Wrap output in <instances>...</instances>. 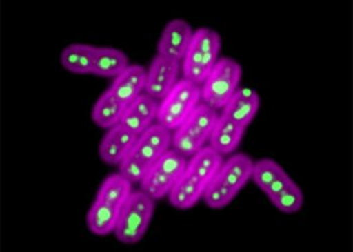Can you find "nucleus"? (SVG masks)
Masks as SVG:
<instances>
[{"label":"nucleus","instance_id":"2","mask_svg":"<svg viewBox=\"0 0 353 252\" xmlns=\"http://www.w3.org/2000/svg\"><path fill=\"white\" fill-rule=\"evenodd\" d=\"M130 193L132 182L121 174H113L106 178L87 214L89 230L98 236L108 235L114 231L119 215Z\"/></svg>","mask_w":353,"mask_h":252},{"label":"nucleus","instance_id":"9","mask_svg":"<svg viewBox=\"0 0 353 252\" xmlns=\"http://www.w3.org/2000/svg\"><path fill=\"white\" fill-rule=\"evenodd\" d=\"M201 88L189 80L176 82L169 94L163 99L158 112L159 125L167 129H176L199 105Z\"/></svg>","mask_w":353,"mask_h":252},{"label":"nucleus","instance_id":"11","mask_svg":"<svg viewBox=\"0 0 353 252\" xmlns=\"http://www.w3.org/2000/svg\"><path fill=\"white\" fill-rule=\"evenodd\" d=\"M186 166L184 154L169 149L145 174L141 181V191L152 199H162L173 190Z\"/></svg>","mask_w":353,"mask_h":252},{"label":"nucleus","instance_id":"12","mask_svg":"<svg viewBox=\"0 0 353 252\" xmlns=\"http://www.w3.org/2000/svg\"><path fill=\"white\" fill-rule=\"evenodd\" d=\"M180 62L157 55L147 72L145 91L154 99H163L174 88L178 79Z\"/></svg>","mask_w":353,"mask_h":252},{"label":"nucleus","instance_id":"14","mask_svg":"<svg viewBox=\"0 0 353 252\" xmlns=\"http://www.w3.org/2000/svg\"><path fill=\"white\" fill-rule=\"evenodd\" d=\"M139 136L121 123L109 128L99 147V156L108 165H121Z\"/></svg>","mask_w":353,"mask_h":252},{"label":"nucleus","instance_id":"15","mask_svg":"<svg viewBox=\"0 0 353 252\" xmlns=\"http://www.w3.org/2000/svg\"><path fill=\"white\" fill-rule=\"evenodd\" d=\"M159 107L154 97L147 93L141 94L126 107L121 125L139 136L152 125V121L158 117Z\"/></svg>","mask_w":353,"mask_h":252},{"label":"nucleus","instance_id":"5","mask_svg":"<svg viewBox=\"0 0 353 252\" xmlns=\"http://www.w3.org/2000/svg\"><path fill=\"white\" fill-rule=\"evenodd\" d=\"M254 162L245 154H234L222 162L204 194L205 203L212 209H221L232 200L252 179Z\"/></svg>","mask_w":353,"mask_h":252},{"label":"nucleus","instance_id":"8","mask_svg":"<svg viewBox=\"0 0 353 252\" xmlns=\"http://www.w3.org/2000/svg\"><path fill=\"white\" fill-rule=\"evenodd\" d=\"M218 117L216 110L207 104L199 103L176 129L172 138L176 151L185 156H194L201 151L212 134Z\"/></svg>","mask_w":353,"mask_h":252},{"label":"nucleus","instance_id":"6","mask_svg":"<svg viewBox=\"0 0 353 252\" xmlns=\"http://www.w3.org/2000/svg\"><path fill=\"white\" fill-rule=\"evenodd\" d=\"M221 39L215 30L201 28L193 34L188 51L183 59L184 79L204 83L218 62Z\"/></svg>","mask_w":353,"mask_h":252},{"label":"nucleus","instance_id":"13","mask_svg":"<svg viewBox=\"0 0 353 252\" xmlns=\"http://www.w3.org/2000/svg\"><path fill=\"white\" fill-rule=\"evenodd\" d=\"M190 25L183 19H174L163 28L158 43V55L178 61L184 59L193 38Z\"/></svg>","mask_w":353,"mask_h":252},{"label":"nucleus","instance_id":"21","mask_svg":"<svg viewBox=\"0 0 353 252\" xmlns=\"http://www.w3.org/2000/svg\"><path fill=\"white\" fill-rule=\"evenodd\" d=\"M128 65V58L121 50L113 48H96L93 75L114 77L121 75Z\"/></svg>","mask_w":353,"mask_h":252},{"label":"nucleus","instance_id":"3","mask_svg":"<svg viewBox=\"0 0 353 252\" xmlns=\"http://www.w3.org/2000/svg\"><path fill=\"white\" fill-rule=\"evenodd\" d=\"M252 179L281 212L293 214L302 208L300 187L274 160L263 158L254 162Z\"/></svg>","mask_w":353,"mask_h":252},{"label":"nucleus","instance_id":"16","mask_svg":"<svg viewBox=\"0 0 353 252\" xmlns=\"http://www.w3.org/2000/svg\"><path fill=\"white\" fill-rule=\"evenodd\" d=\"M259 104L261 100L254 89L239 88L224 106L222 115L246 128L256 117Z\"/></svg>","mask_w":353,"mask_h":252},{"label":"nucleus","instance_id":"17","mask_svg":"<svg viewBox=\"0 0 353 252\" xmlns=\"http://www.w3.org/2000/svg\"><path fill=\"white\" fill-rule=\"evenodd\" d=\"M145 69L139 65H132L115 78L109 90L121 103L128 106L143 94L141 92L145 90Z\"/></svg>","mask_w":353,"mask_h":252},{"label":"nucleus","instance_id":"18","mask_svg":"<svg viewBox=\"0 0 353 252\" xmlns=\"http://www.w3.org/2000/svg\"><path fill=\"white\" fill-rule=\"evenodd\" d=\"M245 129L221 114L209 138V147L220 156L233 153L241 143Z\"/></svg>","mask_w":353,"mask_h":252},{"label":"nucleus","instance_id":"10","mask_svg":"<svg viewBox=\"0 0 353 252\" xmlns=\"http://www.w3.org/2000/svg\"><path fill=\"white\" fill-rule=\"evenodd\" d=\"M241 74V65L236 61L219 59L202 87L201 98L204 103L215 110L223 108L239 89Z\"/></svg>","mask_w":353,"mask_h":252},{"label":"nucleus","instance_id":"19","mask_svg":"<svg viewBox=\"0 0 353 252\" xmlns=\"http://www.w3.org/2000/svg\"><path fill=\"white\" fill-rule=\"evenodd\" d=\"M96 48L83 43H73L63 50L61 63L66 70L78 75L93 73Z\"/></svg>","mask_w":353,"mask_h":252},{"label":"nucleus","instance_id":"1","mask_svg":"<svg viewBox=\"0 0 353 252\" xmlns=\"http://www.w3.org/2000/svg\"><path fill=\"white\" fill-rule=\"evenodd\" d=\"M222 162V156L209 147L194 154L169 194L171 205L180 210L195 206L204 196Z\"/></svg>","mask_w":353,"mask_h":252},{"label":"nucleus","instance_id":"20","mask_svg":"<svg viewBox=\"0 0 353 252\" xmlns=\"http://www.w3.org/2000/svg\"><path fill=\"white\" fill-rule=\"evenodd\" d=\"M126 107L128 106L121 103L108 89L94 104L92 110L93 121L99 127H113L121 123V117Z\"/></svg>","mask_w":353,"mask_h":252},{"label":"nucleus","instance_id":"7","mask_svg":"<svg viewBox=\"0 0 353 252\" xmlns=\"http://www.w3.org/2000/svg\"><path fill=\"white\" fill-rule=\"evenodd\" d=\"M154 201L143 191L130 193L113 231L119 241L132 245L143 238L154 215Z\"/></svg>","mask_w":353,"mask_h":252},{"label":"nucleus","instance_id":"4","mask_svg":"<svg viewBox=\"0 0 353 252\" xmlns=\"http://www.w3.org/2000/svg\"><path fill=\"white\" fill-rule=\"evenodd\" d=\"M171 132L161 125H152L137 138L130 153L119 165V174L130 182H141L152 165L169 151Z\"/></svg>","mask_w":353,"mask_h":252}]
</instances>
